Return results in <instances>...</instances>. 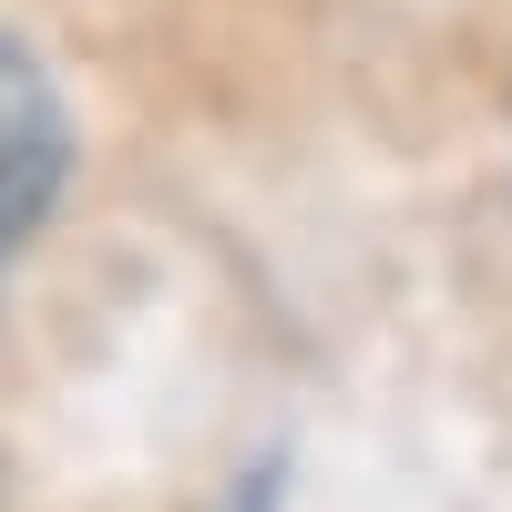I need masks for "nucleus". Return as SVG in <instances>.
Instances as JSON below:
<instances>
[{"label": "nucleus", "mask_w": 512, "mask_h": 512, "mask_svg": "<svg viewBox=\"0 0 512 512\" xmlns=\"http://www.w3.org/2000/svg\"><path fill=\"white\" fill-rule=\"evenodd\" d=\"M62 175H72L62 93H52V72H41L21 41H0V256H11L41 216H52Z\"/></svg>", "instance_id": "1"}]
</instances>
